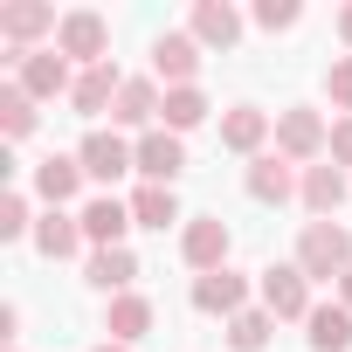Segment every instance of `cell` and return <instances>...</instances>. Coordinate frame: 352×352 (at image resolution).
<instances>
[{
  "mask_svg": "<svg viewBox=\"0 0 352 352\" xmlns=\"http://www.w3.org/2000/svg\"><path fill=\"white\" fill-rule=\"evenodd\" d=\"M290 263H297L311 283H318V276H324V283H331V276H345V270H352V228H345V221H304V235H297V256H290Z\"/></svg>",
  "mask_w": 352,
  "mask_h": 352,
  "instance_id": "cell-1",
  "label": "cell"
},
{
  "mask_svg": "<svg viewBox=\"0 0 352 352\" xmlns=\"http://www.w3.org/2000/svg\"><path fill=\"white\" fill-rule=\"evenodd\" d=\"M49 28H63L49 0H8V8H0V35L14 42V56H28V42L49 35Z\"/></svg>",
  "mask_w": 352,
  "mask_h": 352,
  "instance_id": "cell-11",
  "label": "cell"
},
{
  "mask_svg": "<svg viewBox=\"0 0 352 352\" xmlns=\"http://www.w3.org/2000/svg\"><path fill=\"white\" fill-rule=\"evenodd\" d=\"M118 90H124V76H118V63H97V69H83V76H76V90H69V104H76L83 118H97V111H111V104H118Z\"/></svg>",
  "mask_w": 352,
  "mask_h": 352,
  "instance_id": "cell-18",
  "label": "cell"
},
{
  "mask_svg": "<svg viewBox=\"0 0 352 352\" xmlns=\"http://www.w3.org/2000/svg\"><path fill=\"white\" fill-rule=\"evenodd\" d=\"M14 83L42 104V97H69L76 90V76H69V56L63 49H28V56H14Z\"/></svg>",
  "mask_w": 352,
  "mask_h": 352,
  "instance_id": "cell-5",
  "label": "cell"
},
{
  "mask_svg": "<svg viewBox=\"0 0 352 352\" xmlns=\"http://www.w3.org/2000/svg\"><path fill=\"white\" fill-rule=\"evenodd\" d=\"M159 90L145 83V76H124V90H118V104H111V118L118 124H138V131H152V118H159Z\"/></svg>",
  "mask_w": 352,
  "mask_h": 352,
  "instance_id": "cell-22",
  "label": "cell"
},
{
  "mask_svg": "<svg viewBox=\"0 0 352 352\" xmlns=\"http://www.w3.org/2000/svg\"><path fill=\"white\" fill-rule=\"evenodd\" d=\"M187 35H194L201 49H235V42H242V14L228 8V0H201L194 21H187Z\"/></svg>",
  "mask_w": 352,
  "mask_h": 352,
  "instance_id": "cell-13",
  "label": "cell"
},
{
  "mask_svg": "<svg viewBox=\"0 0 352 352\" xmlns=\"http://www.w3.org/2000/svg\"><path fill=\"white\" fill-rule=\"evenodd\" d=\"M345 194H352V187H345V173H338V166H304V187H297V201H304L318 221H331V214L345 208Z\"/></svg>",
  "mask_w": 352,
  "mask_h": 352,
  "instance_id": "cell-16",
  "label": "cell"
},
{
  "mask_svg": "<svg viewBox=\"0 0 352 352\" xmlns=\"http://www.w3.org/2000/svg\"><path fill=\"white\" fill-rule=\"evenodd\" d=\"M194 311H208V318H235V311H249V276H242V270L194 276Z\"/></svg>",
  "mask_w": 352,
  "mask_h": 352,
  "instance_id": "cell-10",
  "label": "cell"
},
{
  "mask_svg": "<svg viewBox=\"0 0 352 352\" xmlns=\"http://www.w3.org/2000/svg\"><path fill=\"white\" fill-rule=\"evenodd\" d=\"M104 331H111V345H131V338H145V331H152V297H138V290L111 297V311H104Z\"/></svg>",
  "mask_w": 352,
  "mask_h": 352,
  "instance_id": "cell-19",
  "label": "cell"
},
{
  "mask_svg": "<svg viewBox=\"0 0 352 352\" xmlns=\"http://www.w3.org/2000/svg\"><path fill=\"white\" fill-rule=\"evenodd\" d=\"M276 152H283L290 166H304V159L331 152V131H324V118H318V111H304V104L276 111Z\"/></svg>",
  "mask_w": 352,
  "mask_h": 352,
  "instance_id": "cell-6",
  "label": "cell"
},
{
  "mask_svg": "<svg viewBox=\"0 0 352 352\" xmlns=\"http://www.w3.org/2000/svg\"><path fill=\"white\" fill-rule=\"evenodd\" d=\"M56 49H63L69 63L97 69V63H111V21H104V14H90V8H69V14H63V28H56Z\"/></svg>",
  "mask_w": 352,
  "mask_h": 352,
  "instance_id": "cell-2",
  "label": "cell"
},
{
  "mask_svg": "<svg viewBox=\"0 0 352 352\" xmlns=\"http://www.w3.org/2000/svg\"><path fill=\"white\" fill-rule=\"evenodd\" d=\"M0 131H8V138H28L35 131V97L21 83H0Z\"/></svg>",
  "mask_w": 352,
  "mask_h": 352,
  "instance_id": "cell-26",
  "label": "cell"
},
{
  "mask_svg": "<svg viewBox=\"0 0 352 352\" xmlns=\"http://www.w3.org/2000/svg\"><path fill=\"white\" fill-rule=\"evenodd\" d=\"M256 290H263V311L270 318H311L318 304H311V276L297 270V263H270L263 276H256Z\"/></svg>",
  "mask_w": 352,
  "mask_h": 352,
  "instance_id": "cell-3",
  "label": "cell"
},
{
  "mask_svg": "<svg viewBox=\"0 0 352 352\" xmlns=\"http://www.w3.org/2000/svg\"><path fill=\"white\" fill-rule=\"evenodd\" d=\"M76 187H83V159H76V152H49V159L35 166V194H42L49 208L76 201Z\"/></svg>",
  "mask_w": 352,
  "mask_h": 352,
  "instance_id": "cell-15",
  "label": "cell"
},
{
  "mask_svg": "<svg viewBox=\"0 0 352 352\" xmlns=\"http://www.w3.org/2000/svg\"><path fill=\"white\" fill-rule=\"evenodd\" d=\"M242 187H249V201H263V208H283V201H297V166L283 159V152H263V159H249V173H242Z\"/></svg>",
  "mask_w": 352,
  "mask_h": 352,
  "instance_id": "cell-7",
  "label": "cell"
},
{
  "mask_svg": "<svg viewBox=\"0 0 352 352\" xmlns=\"http://www.w3.org/2000/svg\"><path fill=\"white\" fill-rule=\"evenodd\" d=\"M338 35H345V49H352V8H338Z\"/></svg>",
  "mask_w": 352,
  "mask_h": 352,
  "instance_id": "cell-33",
  "label": "cell"
},
{
  "mask_svg": "<svg viewBox=\"0 0 352 352\" xmlns=\"http://www.w3.org/2000/svg\"><path fill=\"white\" fill-rule=\"evenodd\" d=\"M304 324H311V331H304L311 352H352V311H345V304H318Z\"/></svg>",
  "mask_w": 352,
  "mask_h": 352,
  "instance_id": "cell-21",
  "label": "cell"
},
{
  "mask_svg": "<svg viewBox=\"0 0 352 352\" xmlns=\"http://www.w3.org/2000/svg\"><path fill=\"white\" fill-rule=\"evenodd\" d=\"M180 256H187V270H201V276L228 270V221H221V214H201V221H187V235H180Z\"/></svg>",
  "mask_w": 352,
  "mask_h": 352,
  "instance_id": "cell-8",
  "label": "cell"
},
{
  "mask_svg": "<svg viewBox=\"0 0 352 352\" xmlns=\"http://www.w3.org/2000/svg\"><path fill=\"white\" fill-rule=\"evenodd\" d=\"M338 304H345V311H352V270H345V276H338Z\"/></svg>",
  "mask_w": 352,
  "mask_h": 352,
  "instance_id": "cell-32",
  "label": "cell"
},
{
  "mask_svg": "<svg viewBox=\"0 0 352 352\" xmlns=\"http://www.w3.org/2000/svg\"><path fill=\"white\" fill-rule=\"evenodd\" d=\"M297 21H304L297 0H256V28H270V35H276V28H297Z\"/></svg>",
  "mask_w": 352,
  "mask_h": 352,
  "instance_id": "cell-28",
  "label": "cell"
},
{
  "mask_svg": "<svg viewBox=\"0 0 352 352\" xmlns=\"http://www.w3.org/2000/svg\"><path fill=\"white\" fill-rule=\"evenodd\" d=\"M152 69L166 76V90H187L201 76V42L194 35H159L152 42Z\"/></svg>",
  "mask_w": 352,
  "mask_h": 352,
  "instance_id": "cell-12",
  "label": "cell"
},
{
  "mask_svg": "<svg viewBox=\"0 0 352 352\" xmlns=\"http://www.w3.org/2000/svg\"><path fill=\"white\" fill-rule=\"evenodd\" d=\"M83 276H90V290H131V276H138V256L131 249H90V263H83Z\"/></svg>",
  "mask_w": 352,
  "mask_h": 352,
  "instance_id": "cell-20",
  "label": "cell"
},
{
  "mask_svg": "<svg viewBox=\"0 0 352 352\" xmlns=\"http://www.w3.org/2000/svg\"><path fill=\"white\" fill-rule=\"evenodd\" d=\"M8 352H14V345H8Z\"/></svg>",
  "mask_w": 352,
  "mask_h": 352,
  "instance_id": "cell-35",
  "label": "cell"
},
{
  "mask_svg": "<svg viewBox=\"0 0 352 352\" xmlns=\"http://www.w3.org/2000/svg\"><path fill=\"white\" fill-rule=\"evenodd\" d=\"M35 249H42L49 263L76 256V249H83V221H69V214H56V208H49V214L35 221Z\"/></svg>",
  "mask_w": 352,
  "mask_h": 352,
  "instance_id": "cell-23",
  "label": "cell"
},
{
  "mask_svg": "<svg viewBox=\"0 0 352 352\" xmlns=\"http://www.w3.org/2000/svg\"><path fill=\"white\" fill-rule=\"evenodd\" d=\"M324 90H331V104H338V111H352V56H338V63L324 69Z\"/></svg>",
  "mask_w": 352,
  "mask_h": 352,
  "instance_id": "cell-30",
  "label": "cell"
},
{
  "mask_svg": "<svg viewBox=\"0 0 352 352\" xmlns=\"http://www.w3.org/2000/svg\"><path fill=\"white\" fill-rule=\"evenodd\" d=\"M76 159H83V180H124V173H138V152L118 131H90L76 145Z\"/></svg>",
  "mask_w": 352,
  "mask_h": 352,
  "instance_id": "cell-9",
  "label": "cell"
},
{
  "mask_svg": "<svg viewBox=\"0 0 352 352\" xmlns=\"http://www.w3.org/2000/svg\"><path fill=\"white\" fill-rule=\"evenodd\" d=\"M131 221L166 235L173 221H180V201H173V187H138V194H131Z\"/></svg>",
  "mask_w": 352,
  "mask_h": 352,
  "instance_id": "cell-25",
  "label": "cell"
},
{
  "mask_svg": "<svg viewBox=\"0 0 352 352\" xmlns=\"http://www.w3.org/2000/svg\"><path fill=\"white\" fill-rule=\"evenodd\" d=\"M76 221H83V242H97V249H124V228H138V221H131V208H124V201H111V194H104V201H90Z\"/></svg>",
  "mask_w": 352,
  "mask_h": 352,
  "instance_id": "cell-14",
  "label": "cell"
},
{
  "mask_svg": "<svg viewBox=\"0 0 352 352\" xmlns=\"http://www.w3.org/2000/svg\"><path fill=\"white\" fill-rule=\"evenodd\" d=\"M263 138H270V111H256V104H235V111L221 118V145H228V152H242V159H263Z\"/></svg>",
  "mask_w": 352,
  "mask_h": 352,
  "instance_id": "cell-17",
  "label": "cell"
},
{
  "mask_svg": "<svg viewBox=\"0 0 352 352\" xmlns=\"http://www.w3.org/2000/svg\"><path fill=\"white\" fill-rule=\"evenodd\" d=\"M208 97H201V83H187V90H166V104H159V118H166V131H194V124H208Z\"/></svg>",
  "mask_w": 352,
  "mask_h": 352,
  "instance_id": "cell-24",
  "label": "cell"
},
{
  "mask_svg": "<svg viewBox=\"0 0 352 352\" xmlns=\"http://www.w3.org/2000/svg\"><path fill=\"white\" fill-rule=\"evenodd\" d=\"M270 331H276L270 311H235V318H228V345H235V352H263Z\"/></svg>",
  "mask_w": 352,
  "mask_h": 352,
  "instance_id": "cell-27",
  "label": "cell"
},
{
  "mask_svg": "<svg viewBox=\"0 0 352 352\" xmlns=\"http://www.w3.org/2000/svg\"><path fill=\"white\" fill-rule=\"evenodd\" d=\"M97 352H131V345H97Z\"/></svg>",
  "mask_w": 352,
  "mask_h": 352,
  "instance_id": "cell-34",
  "label": "cell"
},
{
  "mask_svg": "<svg viewBox=\"0 0 352 352\" xmlns=\"http://www.w3.org/2000/svg\"><path fill=\"white\" fill-rule=\"evenodd\" d=\"M0 235H8V242L35 235V221H28V194H8V201H0Z\"/></svg>",
  "mask_w": 352,
  "mask_h": 352,
  "instance_id": "cell-29",
  "label": "cell"
},
{
  "mask_svg": "<svg viewBox=\"0 0 352 352\" xmlns=\"http://www.w3.org/2000/svg\"><path fill=\"white\" fill-rule=\"evenodd\" d=\"M138 173H145V187H173L187 173V145H180V131H166V124H152V131H138Z\"/></svg>",
  "mask_w": 352,
  "mask_h": 352,
  "instance_id": "cell-4",
  "label": "cell"
},
{
  "mask_svg": "<svg viewBox=\"0 0 352 352\" xmlns=\"http://www.w3.org/2000/svg\"><path fill=\"white\" fill-rule=\"evenodd\" d=\"M331 166H338V173L352 166V118H338V124H331Z\"/></svg>",
  "mask_w": 352,
  "mask_h": 352,
  "instance_id": "cell-31",
  "label": "cell"
}]
</instances>
